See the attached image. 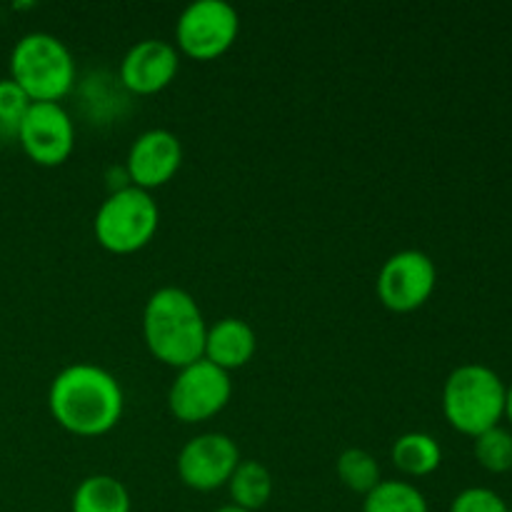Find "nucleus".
Listing matches in <instances>:
<instances>
[{
	"instance_id": "1",
	"label": "nucleus",
	"mask_w": 512,
	"mask_h": 512,
	"mask_svg": "<svg viewBox=\"0 0 512 512\" xmlns=\"http://www.w3.org/2000/svg\"><path fill=\"white\" fill-rule=\"evenodd\" d=\"M48 408L68 433L95 438L120 423L125 395L110 370L93 363H75L60 370L48 390Z\"/></svg>"
},
{
	"instance_id": "2",
	"label": "nucleus",
	"mask_w": 512,
	"mask_h": 512,
	"mask_svg": "<svg viewBox=\"0 0 512 512\" xmlns=\"http://www.w3.org/2000/svg\"><path fill=\"white\" fill-rule=\"evenodd\" d=\"M143 335L155 358L180 370L203 358L208 323L188 290L165 285L145 303Z\"/></svg>"
},
{
	"instance_id": "3",
	"label": "nucleus",
	"mask_w": 512,
	"mask_h": 512,
	"mask_svg": "<svg viewBox=\"0 0 512 512\" xmlns=\"http://www.w3.org/2000/svg\"><path fill=\"white\" fill-rule=\"evenodd\" d=\"M508 385L483 363L458 365L443 385L445 420L458 433L478 438L490 428H498L505 418Z\"/></svg>"
},
{
	"instance_id": "4",
	"label": "nucleus",
	"mask_w": 512,
	"mask_h": 512,
	"mask_svg": "<svg viewBox=\"0 0 512 512\" xmlns=\"http://www.w3.org/2000/svg\"><path fill=\"white\" fill-rule=\"evenodd\" d=\"M10 78L33 103H58L75 83L73 53L58 35L25 33L10 53Z\"/></svg>"
},
{
	"instance_id": "5",
	"label": "nucleus",
	"mask_w": 512,
	"mask_h": 512,
	"mask_svg": "<svg viewBox=\"0 0 512 512\" xmlns=\"http://www.w3.org/2000/svg\"><path fill=\"white\" fill-rule=\"evenodd\" d=\"M160 223V210L153 195L143 188L113 190L95 213L93 230L98 243L110 253H135L153 240Z\"/></svg>"
},
{
	"instance_id": "6",
	"label": "nucleus",
	"mask_w": 512,
	"mask_h": 512,
	"mask_svg": "<svg viewBox=\"0 0 512 512\" xmlns=\"http://www.w3.org/2000/svg\"><path fill=\"white\" fill-rule=\"evenodd\" d=\"M240 15L228 0H195L175 20V40L195 60H213L235 43Z\"/></svg>"
},
{
	"instance_id": "7",
	"label": "nucleus",
	"mask_w": 512,
	"mask_h": 512,
	"mask_svg": "<svg viewBox=\"0 0 512 512\" xmlns=\"http://www.w3.org/2000/svg\"><path fill=\"white\" fill-rule=\"evenodd\" d=\"M233 395V380L205 358L178 370L168 390L170 413L183 423H203L215 418Z\"/></svg>"
},
{
	"instance_id": "8",
	"label": "nucleus",
	"mask_w": 512,
	"mask_h": 512,
	"mask_svg": "<svg viewBox=\"0 0 512 512\" xmlns=\"http://www.w3.org/2000/svg\"><path fill=\"white\" fill-rule=\"evenodd\" d=\"M438 283L435 260L423 250H398L380 268L375 288L385 308L395 313H410L423 308Z\"/></svg>"
},
{
	"instance_id": "9",
	"label": "nucleus",
	"mask_w": 512,
	"mask_h": 512,
	"mask_svg": "<svg viewBox=\"0 0 512 512\" xmlns=\"http://www.w3.org/2000/svg\"><path fill=\"white\" fill-rule=\"evenodd\" d=\"M15 138L33 163L60 165L75 148V125L60 103H33Z\"/></svg>"
},
{
	"instance_id": "10",
	"label": "nucleus",
	"mask_w": 512,
	"mask_h": 512,
	"mask_svg": "<svg viewBox=\"0 0 512 512\" xmlns=\"http://www.w3.org/2000/svg\"><path fill=\"white\" fill-rule=\"evenodd\" d=\"M240 463L235 440L225 433H200L180 448L178 475L188 488L210 493L228 485Z\"/></svg>"
},
{
	"instance_id": "11",
	"label": "nucleus",
	"mask_w": 512,
	"mask_h": 512,
	"mask_svg": "<svg viewBox=\"0 0 512 512\" xmlns=\"http://www.w3.org/2000/svg\"><path fill=\"white\" fill-rule=\"evenodd\" d=\"M183 165V143L165 128H150L133 140L125 170L135 188L153 190L168 183Z\"/></svg>"
},
{
	"instance_id": "12",
	"label": "nucleus",
	"mask_w": 512,
	"mask_h": 512,
	"mask_svg": "<svg viewBox=\"0 0 512 512\" xmlns=\"http://www.w3.org/2000/svg\"><path fill=\"white\" fill-rule=\"evenodd\" d=\"M178 68L180 55L173 43L163 38H143L130 45L120 60V80L130 93L150 95L168 88Z\"/></svg>"
},
{
	"instance_id": "13",
	"label": "nucleus",
	"mask_w": 512,
	"mask_h": 512,
	"mask_svg": "<svg viewBox=\"0 0 512 512\" xmlns=\"http://www.w3.org/2000/svg\"><path fill=\"white\" fill-rule=\"evenodd\" d=\"M255 350H258V335L253 325L243 318H223L208 328L203 358L230 373L248 365Z\"/></svg>"
},
{
	"instance_id": "14",
	"label": "nucleus",
	"mask_w": 512,
	"mask_h": 512,
	"mask_svg": "<svg viewBox=\"0 0 512 512\" xmlns=\"http://www.w3.org/2000/svg\"><path fill=\"white\" fill-rule=\"evenodd\" d=\"M128 488L118 478L105 473L88 475L78 483L70 498V512H130Z\"/></svg>"
},
{
	"instance_id": "15",
	"label": "nucleus",
	"mask_w": 512,
	"mask_h": 512,
	"mask_svg": "<svg viewBox=\"0 0 512 512\" xmlns=\"http://www.w3.org/2000/svg\"><path fill=\"white\" fill-rule=\"evenodd\" d=\"M395 468L403 470L410 478H425V475L435 473L443 463V448L438 440L428 433H405L400 435L390 450Z\"/></svg>"
},
{
	"instance_id": "16",
	"label": "nucleus",
	"mask_w": 512,
	"mask_h": 512,
	"mask_svg": "<svg viewBox=\"0 0 512 512\" xmlns=\"http://www.w3.org/2000/svg\"><path fill=\"white\" fill-rule=\"evenodd\" d=\"M230 503L238 508L258 512L273 498L275 480L260 460H240L235 473L228 480Z\"/></svg>"
},
{
	"instance_id": "17",
	"label": "nucleus",
	"mask_w": 512,
	"mask_h": 512,
	"mask_svg": "<svg viewBox=\"0 0 512 512\" xmlns=\"http://www.w3.org/2000/svg\"><path fill=\"white\" fill-rule=\"evenodd\" d=\"M363 512H430L423 490L408 480H380L363 495Z\"/></svg>"
},
{
	"instance_id": "18",
	"label": "nucleus",
	"mask_w": 512,
	"mask_h": 512,
	"mask_svg": "<svg viewBox=\"0 0 512 512\" xmlns=\"http://www.w3.org/2000/svg\"><path fill=\"white\" fill-rule=\"evenodd\" d=\"M335 468H338V478L343 480L345 488L360 495H368L370 490L383 480L380 478L378 460L363 448L343 450L338 463H335Z\"/></svg>"
},
{
	"instance_id": "19",
	"label": "nucleus",
	"mask_w": 512,
	"mask_h": 512,
	"mask_svg": "<svg viewBox=\"0 0 512 512\" xmlns=\"http://www.w3.org/2000/svg\"><path fill=\"white\" fill-rule=\"evenodd\" d=\"M473 453L475 460L480 463V468H485L488 473L503 475L512 470V430L503 428H490L485 433H480L478 438H473Z\"/></svg>"
},
{
	"instance_id": "20",
	"label": "nucleus",
	"mask_w": 512,
	"mask_h": 512,
	"mask_svg": "<svg viewBox=\"0 0 512 512\" xmlns=\"http://www.w3.org/2000/svg\"><path fill=\"white\" fill-rule=\"evenodd\" d=\"M30 105H33V100L28 98V93L13 78L0 80V130L3 133H18L20 120L25 118Z\"/></svg>"
},
{
	"instance_id": "21",
	"label": "nucleus",
	"mask_w": 512,
	"mask_h": 512,
	"mask_svg": "<svg viewBox=\"0 0 512 512\" xmlns=\"http://www.w3.org/2000/svg\"><path fill=\"white\" fill-rule=\"evenodd\" d=\"M450 512H508V503L495 490L473 485V488H465L455 495L453 503H450Z\"/></svg>"
},
{
	"instance_id": "22",
	"label": "nucleus",
	"mask_w": 512,
	"mask_h": 512,
	"mask_svg": "<svg viewBox=\"0 0 512 512\" xmlns=\"http://www.w3.org/2000/svg\"><path fill=\"white\" fill-rule=\"evenodd\" d=\"M505 418H508L512 425V383L508 385V393H505Z\"/></svg>"
},
{
	"instance_id": "23",
	"label": "nucleus",
	"mask_w": 512,
	"mask_h": 512,
	"mask_svg": "<svg viewBox=\"0 0 512 512\" xmlns=\"http://www.w3.org/2000/svg\"><path fill=\"white\" fill-rule=\"evenodd\" d=\"M215 512H250V510H243V508H238V505L228 503V505H223V508H218Z\"/></svg>"
},
{
	"instance_id": "24",
	"label": "nucleus",
	"mask_w": 512,
	"mask_h": 512,
	"mask_svg": "<svg viewBox=\"0 0 512 512\" xmlns=\"http://www.w3.org/2000/svg\"><path fill=\"white\" fill-rule=\"evenodd\" d=\"M508 512H512V503H510V505H508Z\"/></svg>"
}]
</instances>
